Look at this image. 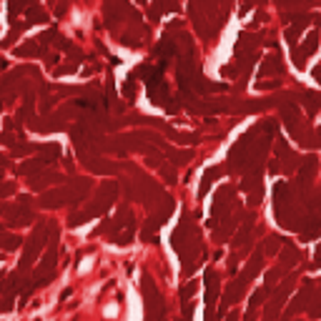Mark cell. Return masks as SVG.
<instances>
[{
  "mask_svg": "<svg viewBox=\"0 0 321 321\" xmlns=\"http://www.w3.org/2000/svg\"><path fill=\"white\" fill-rule=\"evenodd\" d=\"M51 238V231H48V226L46 223H38L35 226V231L30 233V238H28V244H25V251H23V256H20V271H28L33 264H35V259H38V254H40V249L46 246V241Z\"/></svg>",
  "mask_w": 321,
  "mask_h": 321,
  "instance_id": "obj_1",
  "label": "cell"
},
{
  "mask_svg": "<svg viewBox=\"0 0 321 321\" xmlns=\"http://www.w3.org/2000/svg\"><path fill=\"white\" fill-rule=\"evenodd\" d=\"M115 193H118V186L113 183V181H108V183H103L101 188H98V193H96V201L83 211V216L86 218H93V216H103L108 209H110V204L115 201Z\"/></svg>",
  "mask_w": 321,
  "mask_h": 321,
  "instance_id": "obj_2",
  "label": "cell"
},
{
  "mask_svg": "<svg viewBox=\"0 0 321 321\" xmlns=\"http://www.w3.org/2000/svg\"><path fill=\"white\" fill-rule=\"evenodd\" d=\"M0 216H5V226H30L33 223V211L30 206L23 204H0Z\"/></svg>",
  "mask_w": 321,
  "mask_h": 321,
  "instance_id": "obj_3",
  "label": "cell"
},
{
  "mask_svg": "<svg viewBox=\"0 0 321 321\" xmlns=\"http://www.w3.org/2000/svg\"><path fill=\"white\" fill-rule=\"evenodd\" d=\"M143 294H146V309H148V321H163V299L156 291V286L151 284V278L143 276Z\"/></svg>",
  "mask_w": 321,
  "mask_h": 321,
  "instance_id": "obj_4",
  "label": "cell"
},
{
  "mask_svg": "<svg viewBox=\"0 0 321 321\" xmlns=\"http://www.w3.org/2000/svg\"><path fill=\"white\" fill-rule=\"evenodd\" d=\"M70 204V188H53V191H46L43 196H40L38 206L40 209H60Z\"/></svg>",
  "mask_w": 321,
  "mask_h": 321,
  "instance_id": "obj_5",
  "label": "cell"
},
{
  "mask_svg": "<svg viewBox=\"0 0 321 321\" xmlns=\"http://www.w3.org/2000/svg\"><path fill=\"white\" fill-rule=\"evenodd\" d=\"M291 286H294V281H291V278H286V281H284V286L273 291L271 301L266 304V321H273V319H276V314L281 311V306H284V301H286V296H289Z\"/></svg>",
  "mask_w": 321,
  "mask_h": 321,
  "instance_id": "obj_6",
  "label": "cell"
},
{
  "mask_svg": "<svg viewBox=\"0 0 321 321\" xmlns=\"http://www.w3.org/2000/svg\"><path fill=\"white\" fill-rule=\"evenodd\" d=\"M316 48H319V30H311V33L306 35V40H304V46H301V48H294V65H296V68H304V65H306V58L314 55Z\"/></svg>",
  "mask_w": 321,
  "mask_h": 321,
  "instance_id": "obj_7",
  "label": "cell"
},
{
  "mask_svg": "<svg viewBox=\"0 0 321 321\" xmlns=\"http://www.w3.org/2000/svg\"><path fill=\"white\" fill-rule=\"evenodd\" d=\"M58 181H63V176H60V173H53V171H40V173L30 176L28 186H30L33 191H43V193H46V188H48V186H53V183H58Z\"/></svg>",
  "mask_w": 321,
  "mask_h": 321,
  "instance_id": "obj_8",
  "label": "cell"
},
{
  "mask_svg": "<svg viewBox=\"0 0 321 321\" xmlns=\"http://www.w3.org/2000/svg\"><path fill=\"white\" fill-rule=\"evenodd\" d=\"M311 301H314V286H311V284H306V286L296 294L294 304L289 306V316H291V314H299V311H304V309H309V306H311Z\"/></svg>",
  "mask_w": 321,
  "mask_h": 321,
  "instance_id": "obj_9",
  "label": "cell"
},
{
  "mask_svg": "<svg viewBox=\"0 0 321 321\" xmlns=\"http://www.w3.org/2000/svg\"><path fill=\"white\" fill-rule=\"evenodd\" d=\"M281 60H284V58H281L278 53L268 55L261 63V68H259V78H264V75H284V63H281Z\"/></svg>",
  "mask_w": 321,
  "mask_h": 321,
  "instance_id": "obj_10",
  "label": "cell"
},
{
  "mask_svg": "<svg viewBox=\"0 0 321 321\" xmlns=\"http://www.w3.org/2000/svg\"><path fill=\"white\" fill-rule=\"evenodd\" d=\"M15 55L18 58H38V55H46V48L38 43V38H33V40H28L25 46L15 48Z\"/></svg>",
  "mask_w": 321,
  "mask_h": 321,
  "instance_id": "obj_11",
  "label": "cell"
},
{
  "mask_svg": "<svg viewBox=\"0 0 321 321\" xmlns=\"http://www.w3.org/2000/svg\"><path fill=\"white\" fill-rule=\"evenodd\" d=\"M314 171H316V158H314V156H306V158L301 160V168H299V186L306 188V186L311 183Z\"/></svg>",
  "mask_w": 321,
  "mask_h": 321,
  "instance_id": "obj_12",
  "label": "cell"
},
{
  "mask_svg": "<svg viewBox=\"0 0 321 321\" xmlns=\"http://www.w3.org/2000/svg\"><path fill=\"white\" fill-rule=\"evenodd\" d=\"M301 106L306 108V113L309 115H316L319 110H321V93H316V91H304L301 93Z\"/></svg>",
  "mask_w": 321,
  "mask_h": 321,
  "instance_id": "obj_13",
  "label": "cell"
},
{
  "mask_svg": "<svg viewBox=\"0 0 321 321\" xmlns=\"http://www.w3.org/2000/svg\"><path fill=\"white\" fill-rule=\"evenodd\" d=\"M223 173V168L221 166H211L204 176H201V186H198V198H204L206 193H209V188H211V183H214V178L216 176H221Z\"/></svg>",
  "mask_w": 321,
  "mask_h": 321,
  "instance_id": "obj_14",
  "label": "cell"
},
{
  "mask_svg": "<svg viewBox=\"0 0 321 321\" xmlns=\"http://www.w3.org/2000/svg\"><path fill=\"white\" fill-rule=\"evenodd\" d=\"M46 166H48V163L38 156V158H33V160H25V163H20V166H18V173H23V176H35V173L43 171Z\"/></svg>",
  "mask_w": 321,
  "mask_h": 321,
  "instance_id": "obj_15",
  "label": "cell"
},
{
  "mask_svg": "<svg viewBox=\"0 0 321 321\" xmlns=\"http://www.w3.org/2000/svg\"><path fill=\"white\" fill-rule=\"evenodd\" d=\"M20 244H23L20 236L8 233L5 228H0V249H3V251H15V249H20Z\"/></svg>",
  "mask_w": 321,
  "mask_h": 321,
  "instance_id": "obj_16",
  "label": "cell"
},
{
  "mask_svg": "<svg viewBox=\"0 0 321 321\" xmlns=\"http://www.w3.org/2000/svg\"><path fill=\"white\" fill-rule=\"evenodd\" d=\"M46 20H48V13L43 8H40V5H28V10H25V23L28 25H40Z\"/></svg>",
  "mask_w": 321,
  "mask_h": 321,
  "instance_id": "obj_17",
  "label": "cell"
},
{
  "mask_svg": "<svg viewBox=\"0 0 321 321\" xmlns=\"http://www.w3.org/2000/svg\"><path fill=\"white\" fill-rule=\"evenodd\" d=\"M261 268H264V251L259 249V251L251 256V261H249V266H246V271H244V278H246V281H249V278H254Z\"/></svg>",
  "mask_w": 321,
  "mask_h": 321,
  "instance_id": "obj_18",
  "label": "cell"
},
{
  "mask_svg": "<svg viewBox=\"0 0 321 321\" xmlns=\"http://www.w3.org/2000/svg\"><path fill=\"white\" fill-rule=\"evenodd\" d=\"M40 151V158L46 160V163H53V160L60 158V146L58 143H43V146H38Z\"/></svg>",
  "mask_w": 321,
  "mask_h": 321,
  "instance_id": "obj_19",
  "label": "cell"
},
{
  "mask_svg": "<svg viewBox=\"0 0 321 321\" xmlns=\"http://www.w3.org/2000/svg\"><path fill=\"white\" fill-rule=\"evenodd\" d=\"M264 301H266V289H259V291H254V296H251V304H249V311H246V321H254V316H256V309H259Z\"/></svg>",
  "mask_w": 321,
  "mask_h": 321,
  "instance_id": "obj_20",
  "label": "cell"
},
{
  "mask_svg": "<svg viewBox=\"0 0 321 321\" xmlns=\"http://www.w3.org/2000/svg\"><path fill=\"white\" fill-rule=\"evenodd\" d=\"M299 259H301V254H299L291 244H286V246H284V254H281V264H284V266H294Z\"/></svg>",
  "mask_w": 321,
  "mask_h": 321,
  "instance_id": "obj_21",
  "label": "cell"
},
{
  "mask_svg": "<svg viewBox=\"0 0 321 321\" xmlns=\"http://www.w3.org/2000/svg\"><path fill=\"white\" fill-rule=\"evenodd\" d=\"M289 241L286 238H281V236H268V244H266V254H276L278 246H286Z\"/></svg>",
  "mask_w": 321,
  "mask_h": 321,
  "instance_id": "obj_22",
  "label": "cell"
},
{
  "mask_svg": "<svg viewBox=\"0 0 321 321\" xmlns=\"http://www.w3.org/2000/svg\"><path fill=\"white\" fill-rule=\"evenodd\" d=\"M123 98H128V101L136 98V78L133 75H128L126 83H123Z\"/></svg>",
  "mask_w": 321,
  "mask_h": 321,
  "instance_id": "obj_23",
  "label": "cell"
},
{
  "mask_svg": "<svg viewBox=\"0 0 321 321\" xmlns=\"http://www.w3.org/2000/svg\"><path fill=\"white\" fill-rule=\"evenodd\" d=\"M30 151H38V146H33V143H18L15 148H10V156H25V153H30Z\"/></svg>",
  "mask_w": 321,
  "mask_h": 321,
  "instance_id": "obj_24",
  "label": "cell"
},
{
  "mask_svg": "<svg viewBox=\"0 0 321 321\" xmlns=\"http://www.w3.org/2000/svg\"><path fill=\"white\" fill-rule=\"evenodd\" d=\"M120 43H123V46H128V48H138V46L143 43V40H138L136 35L126 33V35H120Z\"/></svg>",
  "mask_w": 321,
  "mask_h": 321,
  "instance_id": "obj_25",
  "label": "cell"
},
{
  "mask_svg": "<svg viewBox=\"0 0 321 321\" xmlns=\"http://www.w3.org/2000/svg\"><path fill=\"white\" fill-rule=\"evenodd\" d=\"M10 193H15V183L13 181H0V198H5Z\"/></svg>",
  "mask_w": 321,
  "mask_h": 321,
  "instance_id": "obj_26",
  "label": "cell"
},
{
  "mask_svg": "<svg viewBox=\"0 0 321 321\" xmlns=\"http://www.w3.org/2000/svg\"><path fill=\"white\" fill-rule=\"evenodd\" d=\"M78 68V60H73V63H65V65H60V68H55V75L60 78V75H68V73H73Z\"/></svg>",
  "mask_w": 321,
  "mask_h": 321,
  "instance_id": "obj_27",
  "label": "cell"
},
{
  "mask_svg": "<svg viewBox=\"0 0 321 321\" xmlns=\"http://www.w3.org/2000/svg\"><path fill=\"white\" fill-rule=\"evenodd\" d=\"M196 286H198L196 281H188V284L183 286V291H181V299H183V304H188V296H191V294L196 291Z\"/></svg>",
  "mask_w": 321,
  "mask_h": 321,
  "instance_id": "obj_28",
  "label": "cell"
},
{
  "mask_svg": "<svg viewBox=\"0 0 321 321\" xmlns=\"http://www.w3.org/2000/svg\"><path fill=\"white\" fill-rule=\"evenodd\" d=\"M20 10H28V5H25V3H10V5H8V13H10V20H15V15H18Z\"/></svg>",
  "mask_w": 321,
  "mask_h": 321,
  "instance_id": "obj_29",
  "label": "cell"
},
{
  "mask_svg": "<svg viewBox=\"0 0 321 321\" xmlns=\"http://www.w3.org/2000/svg\"><path fill=\"white\" fill-rule=\"evenodd\" d=\"M256 88H259V91H271V88H278V80H259Z\"/></svg>",
  "mask_w": 321,
  "mask_h": 321,
  "instance_id": "obj_30",
  "label": "cell"
},
{
  "mask_svg": "<svg viewBox=\"0 0 321 321\" xmlns=\"http://www.w3.org/2000/svg\"><path fill=\"white\" fill-rule=\"evenodd\" d=\"M13 309V299L10 296H0V314H5Z\"/></svg>",
  "mask_w": 321,
  "mask_h": 321,
  "instance_id": "obj_31",
  "label": "cell"
},
{
  "mask_svg": "<svg viewBox=\"0 0 321 321\" xmlns=\"http://www.w3.org/2000/svg\"><path fill=\"white\" fill-rule=\"evenodd\" d=\"M321 266V244L316 246V254H314V264H311V268H319Z\"/></svg>",
  "mask_w": 321,
  "mask_h": 321,
  "instance_id": "obj_32",
  "label": "cell"
},
{
  "mask_svg": "<svg viewBox=\"0 0 321 321\" xmlns=\"http://www.w3.org/2000/svg\"><path fill=\"white\" fill-rule=\"evenodd\" d=\"M191 316H193V304L188 301V304H186V314H183V319H181V321H191Z\"/></svg>",
  "mask_w": 321,
  "mask_h": 321,
  "instance_id": "obj_33",
  "label": "cell"
},
{
  "mask_svg": "<svg viewBox=\"0 0 321 321\" xmlns=\"http://www.w3.org/2000/svg\"><path fill=\"white\" fill-rule=\"evenodd\" d=\"M8 166V158L5 156H0V181H3V168Z\"/></svg>",
  "mask_w": 321,
  "mask_h": 321,
  "instance_id": "obj_34",
  "label": "cell"
},
{
  "mask_svg": "<svg viewBox=\"0 0 321 321\" xmlns=\"http://www.w3.org/2000/svg\"><path fill=\"white\" fill-rule=\"evenodd\" d=\"M314 146H321V128L314 133Z\"/></svg>",
  "mask_w": 321,
  "mask_h": 321,
  "instance_id": "obj_35",
  "label": "cell"
},
{
  "mask_svg": "<svg viewBox=\"0 0 321 321\" xmlns=\"http://www.w3.org/2000/svg\"><path fill=\"white\" fill-rule=\"evenodd\" d=\"M5 278H8V276H5L3 271H0V291H3V289H5Z\"/></svg>",
  "mask_w": 321,
  "mask_h": 321,
  "instance_id": "obj_36",
  "label": "cell"
},
{
  "mask_svg": "<svg viewBox=\"0 0 321 321\" xmlns=\"http://www.w3.org/2000/svg\"><path fill=\"white\" fill-rule=\"evenodd\" d=\"M236 319H238V314H236V311H231V314H228L223 321H236Z\"/></svg>",
  "mask_w": 321,
  "mask_h": 321,
  "instance_id": "obj_37",
  "label": "cell"
},
{
  "mask_svg": "<svg viewBox=\"0 0 321 321\" xmlns=\"http://www.w3.org/2000/svg\"><path fill=\"white\" fill-rule=\"evenodd\" d=\"M8 68V63H5V58H0V70H5Z\"/></svg>",
  "mask_w": 321,
  "mask_h": 321,
  "instance_id": "obj_38",
  "label": "cell"
},
{
  "mask_svg": "<svg viewBox=\"0 0 321 321\" xmlns=\"http://www.w3.org/2000/svg\"><path fill=\"white\" fill-rule=\"evenodd\" d=\"M0 108H3V103H0Z\"/></svg>",
  "mask_w": 321,
  "mask_h": 321,
  "instance_id": "obj_39",
  "label": "cell"
},
{
  "mask_svg": "<svg viewBox=\"0 0 321 321\" xmlns=\"http://www.w3.org/2000/svg\"><path fill=\"white\" fill-rule=\"evenodd\" d=\"M0 256H3V254H0Z\"/></svg>",
  "mask_w": 321,
  "mask_h": 321,
  "instance_id": "obj_40",
  "label": "cell"
}]
</instances>
